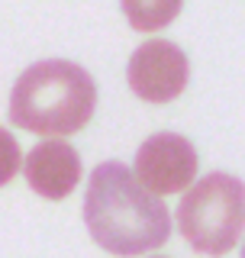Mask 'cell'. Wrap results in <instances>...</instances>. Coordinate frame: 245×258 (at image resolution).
I'll return each mask as SVG.
<instances>
[{
  "label": "cell",
  "mask_w": 245,
  "mask_h": 258,
  "mask_svg": "<svg viewBox=\"0 0 245 258\" xmlns=\"http://www.w3.org/2000/svg\"><path fill=\"white\" fill-rule=\"evenodd\" d=\"M94 107V78L75 61L48 58L16 78L10 94V123L36 136H71L91 123Z\"/></svg>",
  "instance_id": "2"
},
{
  "label": "cell",
  "mask_w": 245,
  "mask_h": 258,
  "mask_svg": "<svg viewBox=\"0 0 245 258\" xmlns=\"http://www.w3.org/2000/svg\"><path fill=\"white\" fill-rule=\"evenodd\" d=\"M26 181L29 187L45 200H65L81 181V155L68 142L48 139L39 142L26 155Z\"/></svg>",
  "instance_id": "6"
},
{
  "label": "cell",
  "mask_w": 245,
  "mask_h": 258,
  "mask_svg": "<svg viewBox=\"0 0 245 258\" xmlns=\"http://www.w3.org/2000/svg\"><path fill=\"white\" fill-rule=\"evenodd\" d=\"M177 229L200 255H226L245 232V184L235 174L200 177L177 207Z\"/></svg>",
  "instance_id": "3"
},
{
  "label": "cell",
  "mask_w": 245,
  "mask_h": 258,
  "mask_svg": "<svg viewBox=\"0 0 245 258\" xmlns=\"http://www.w3.org/2000/svg\"><path fill=\"white\" fill-rule=\"evenodd\" d=\"M242 258H245V245H242Z\"/></svg>",
  "instance_id": "9"
},
{
  "label": "cell",
  "mask_w": 245,
  "mask_h": 258,
  "mask_svg": "<svg viewBox=\"0 0 245 258\" xmlns=\"http://www.w3.org/2000/svg\"><path fill=\"white\" fill-rule=\"evenodd\" d=\"M129 87L136 97L145 103H171L174 97L184 94L187 78H191V64L187 55L168 39H152V42L139 45L129 58L126 68Z\"/></svg>",
  "instance_id": "5"
},
{
  "label": "cell",
  "mask_w": 245,
  "mask_h": 258,
  "mask_svg": "<svg viewBox=\"0 0 245 258\" xmlns=\"http://www.w3.org/2000/svg\"><path fill=\"white\" fill-rule=\"evenodd\" d=\"M84 223L97 245L119 258L161 248L171 236L168 207L145 190L122 161L94 168L84 194Z\"/></svg>",
  "instance_id": "1"
},
{
  "label": "cell",
  "mask_w": 245,
  "mask_h": 258,
  "mask_svg": "<svg viewBox=\"0 0 245 258\" xmlns=\"http://www.w3.org/2000/svg\"><path fill=\"white\" fill-rule=\"evenodd\" d=\"M119 7L126 13L129 26L139 32L165 29L181 13V0H119Z\"/></svg>",
  "instance_id": "7"
},
{
  "label": "cell",
  "mask_w": 245,
  "mask_h": 258,
  "mask_svg": "<svg viewBox=\"0 0 245 258\" xmlns=\"http://www.w3.org/2000/svg\"><path fill=\"white\" fill-rule=\"evenodd\" d=\"M20 165H23V152H20L16 136L10 129H0V187L13 181L16 171H20Z\"/></svg>",
  "instance_id": "8"
},
{
  "label": "cell",
  "mask_w": 245,
  "mask_h": 258,
  "mask_svg": "<svg viewBox=\"0 0 245 258\" xmlns=\"http://www.w3.org/2000/svg\"><path fill=\"white\" fill-rule=\"evenodd\" d=\"M197 149L177 133H155L136 152V181L149 194H177L197 177Z\"/></svg>",
  "instance_id": "4"
}]
</instances>
